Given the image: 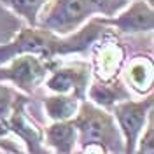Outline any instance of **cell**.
Returning <instances> with one entry per match:
<instances>
[{"mask_svg": "<svg viewBox=\"0 0 154 154\" xmlns=\"http://www.w3.org/2000/svg\"><path fill=\"white\" fill-rule=\"evenodd\" d=\"M107 32L109 26L102 23L100 16L89 19L84 26L70 35H56L38 26H26L7 44H0V65L18 54H35L48 61H56L58 56L79 54L91 49Z\"/></svg>", "mask_w": 154, "mask_h": 154, "instance_id": "6da1fadb", "label": "cell"}, {"mask_svg": "<svg viewBox=\"0 0 154 154\" xmlns=\"http://www.w3.org/2000/svg\"><path fill=\"white\" fill-rule=\"evenodd\" d=\"M72 123L77 130L79 144H100L110 154H125V142L116 125L114 116L109 110L82 100Z\"/></svg>", "mask_w": 154, "mask_h": 154, "instance_id": "7a4b0ae2", "label": "cell"}, {"mask_svg": "<svg viewBox=\"0 0 154 154\" xmlns=\"http://www.w3.org/2000/svg\"><path fill=\"white\" fill-rule=\"evenodd\" d=\"M96 16V0H49L40 11L37 26L56 35H70Z\"/></svg>", "mask_w": 154, "mask_h": 154, "instance_id": "3957f363", "label": "cell"}, {"mask_svg": "<svg viewBox=\"0 0 154 154\" xmlns=\"http://www.w3.org/2000/svg\"><path fill=\"white\" fill-rule=\"evenodd\" d=\"M58 61H48L35 54H18L0 65V82L11 84L23 95H32L44 84Z\"/></svg>", "mask_w": 154, "mask_h": 154, "instance_id": "277c9868", "label": "cell"}, {"mask_svg": "<svg viewBox=\"0 0 154 154\" xmlns=\"http://www.w3.org/2000/svg\"><path fill=\"white\" fill-rule=\"evenodd\" d=\"M152 95H145L140 100H123L110 109L125 142V154H133L137 140L140 138L149 117L152 116Z\"/></svg>", "mask_w": 154, "mask_h": 154, "instance_id": "5b68a950", "label": "cell"}, {"mask_svg": "<svg viewBox=\"0 0 154 154\" xmlns=\"http://www.w3.org/2000/svg\"><path fill=\"white\" fill-rule=\"evenodd\" d=\"M91 65L89 61L75 60L67 63H56L46 77V89L58 95H74L79 100H86L88 88L91 84Z\"/></svg>", "mask_w": 154, "mask_h": 154, "instance_id": "8992f818", "label": "cell"}, {"mask_svg": "<svg viewBox=\"0 0 154 154\" xmlns=\"http://www.w3.org/2000/svg\"><path fill=\"white\" fill-rule=\"evenodd\" d=\"M26 105L28 98L26 95H21L4 125L19 140V144L25 149V154H53L44 142V130L35 123L33 117H30Z\"/></svg>", "mask_w": 154, "mask_h": 154, "instance_id": "52a82bcc", "label": "cell"}, {"mask_svg": "<svg viewBox=\"0 0 154 154\" xmlns=\"http://www.w3.org/2000/svg\"><path fill=\"white\" fill-rule=\"evenodd\" d=\"M126 61L123 44L112 37L110 30L91 46V74L98 81H116L121 77V68Z\"/></svg>", "mask_w": 154, "mask_h": 154, "instance_id": "ba28073f", "label": "cell"}, {"mask_svg": "<svg viewBox=\"0 0 154 154\" xmlns=\"http://www.w3.org/2000/svg\"><path fill=\"white\" fill-rule=\"evenodd\" d=\"M105 26L123 33H151L154 30V9L149 0H133L112 18H102Z\"/></svg>", "mask_w": 154, "mask_h": 154, "instance_id": "9c48e42d", "label": "cell"}, {"mask_svg": "<svg viewBox=\"0 0 154 154\" xmlns=\"http://www.w3.org/2000/svg\"><path fill=\"white\" fill-rule=\"evenodd\" d=\"M121 81L125 82V86L133 91L137 95L145 96L152 93L154 86V65L152 58L138 54L133 56L131 60L125 61V65L121 68Z\"/></svg>", "mask_w": 154, "mask_h": 154, "instance_id": "30bf717a", "label": "cell"}, {"mask_svg": "<svg viewBox=\"0 0 154 154\" xmlns=\"http://www.w3.org/2000/svg\"><path fill=\"white\" fill-rule=\"evenodd\" d=\"M86 98H89L91 103L102 107L105 110H110L116 103H119L123 100H130L131 98V91L125 86L121 77L116 79V81H98V79H93L89 88H88Z\"/></svg>", "mask_w": 154, "mask_h": 154, "instance_id": "8fae6325", "label": "cell"}, {"mask_svg": "<svg viewBox=\"0 0 154 154\" xmlns=\"http://www.w3.org/2000/svg\"><path fill=\"white\" fill-rule=\"evenodd\" d=\"M44 142L53 154H72L77 147V130L72 121H58L44 130Z\"/></svg>", "mask_w": 154, "mask_h": 154, "instance_id": "7c38bea8", "label": "cell"}, {"mask_svg": "<svg viewBox=\"0 0 154 154\" xmlns=\"http://www.w3.org/2000/svg\"><path fill=\"white\" fill-rule=\"evenodd\" d=\"M82 100H79L74 95H51L44 96V112L53 123L58 121H72L75 117L79 105Z\"/></svg>", "mask_w": 154, "mask_h": 154, "instance_id": "4fadbf2b", "label": "cell"}, {"mask_svg": "<svg viewBox=\"0 0 154 154\" xmlns=\"http://www.w3.org/2000/svg\"><path fill=\"white\" fill-rule=\"evenodd\" d=\"M5 7H9L14 14H18L28 26H37L40 11L49 0H2Z\"/></svg>", "mask_w": 154, "mask_h": 154, "instance_id": "5bb4252c", "label": "cell"}, {"mask_svg": "<svg viewBox=\"0 0 154 154\" xmlns=\"http://www.w3.org/2000/svg\"><path fill=\"white\" fill-rule=\"evenodd\" d=\"M23 95L19 93L16 88L7 86L5 82H0V123H4L9 114L14 109V103L18 102V98Z\"/></svg>", "mask_w": 154, "mask_h": 154, "instance_id": "9a60e30c", "label": "cell"}, {"mask_svg": "<svg viewBox=\"0 0 154 154\" xmlns=\"http://www.w3.org/2000/svg\"><path fill=\"white\" fill-rule=\"evenodd\" d=\"M133 154H154V123H152V116L149 117L147 126L144 128L140 138L137 140Z\"/></svg>", "mask_w": 154, "mask_h": 154, "instance_id": "2e32d148", "label": "cell"}, {"mask_svg": "<svg viewBox=\"0 0 154 154\" xmlns=\"http://www.w3.org/2000/svg\"><path fill=\"white\" fill-rule=\"evenodd\" d=\"M0 151L5 154H25L23 145L19 140L5 128L4 123H0Z\"/></svg>", "mask_w": 154, "mask_h": 154, "instance_id": "e0dca14e", "label": "cell"}, {"mask_svg": "<svg viewBox=\"0 0 154 154\" xmlns=\"http://www.w3.org/2000/svg\"><path fill=\"white\" fill-rule=\"evenodd\" d=\"M130 2H133V0H96L98 16H102V18H112L117 12H121Z\"/></svg>", "mask_w": 154, "mask_h": 154, "instance_id": "ac0fdd59", "label": "cell"}, {"mask_svg": "<svg viewBox=\"0 0 154 154\" xmlns=\"http://www.w3.org/2000/svg\"><path fill=\"white\" fill-rule=\"evenodd\" d=\"M0 154H5V152H2V151H0Z\"/></svg>", "mask_w": 154, "mask_h": 154, "instance_id": "d6986e66", "label": "cell"}]
</instances>
